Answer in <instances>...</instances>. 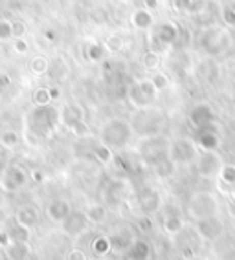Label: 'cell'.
Wrapping results in <instances>:
<instances>
[{"instance_id":"6da1fadb","label":"cell","mask_w":235,"mask_h":260,"mask_svg":"<svg viewBox=\"0 0 235 260\" xmlns=\"http://www.w3.org/2000/svg\"><path fill=\"white\" fill-rule=\"evenodd\" d=\"M221 211V204L213 192L210 190H197L189 196L188 204H186V213L193 222H200L204 218L215 216Z\"/></svg>"},{"instance_id":"5b68a950","label":"cell","mask_w":235,"mask_h":260,"mask_svg":"<svg viewBox=\"0 0 235 260\" xmlns=\"http://www.w3.org/2000/svg\"><path fill=\"white\" fill-rule=\"evenodd\" d=\"M72 213H74L72 204L65 198H55L46 205V218L53 223H59V225H63Z\"/></svg>"},{"instance_id":"7402d4cb","label":"cell","mask_w":235,"mask_h":260,"mask_svg":"<svg viewBox=\"0 0 235 260\" xmlns=\"http://www.w3.org/2000/svg\"><path fill=\"white\" fill-rule=\"evenodd\" d=\"M230 194H231V198H233V202H235V183L231 185V192H230Z\"/></svg>"},{"instance_id":"5bb4252c","label":"cell","mask_w":235,"mask_h":260,"mask_svg":"<svg viewBox=\"0 0 235 260\" xmlns=\"http://www.w3.org/2000/svg\"><path fill=\"white\" fill-rule=\"evenodd\" d=\"M90 251L96 258H105L107 255L112 253V247H110V240H108L107 235H99L94 240L90 242Z\"/></svg>"},{"instance_id":"9a60e30c","label":"cell","mask_w":235,"mask_h":260,"mask_svg":"<svg viewBox=\"0 0 235 260\" xmlns=\"http://www.w3.org/2000/svg\"><path fill=\"white\" fill-rule=\"evenodd\" d=\"M131 260H149L151 256V246L145 240H134V244L131 246V249L125 253Z\"/></svg>"},{"instance_id":"8fae6325","label":"cell","mask_w":235,"mask_h":260,"mask_svg":"<svg viewBox=\"0 0 235 260\" xmlns=\"http://www.w3.org/2000/svg\"><path fill=\"white\" fill-rule=\"evenodd\" d=\"M162 225H164V231L171 237H177L184 228H186V223L182 220V214L179 211H167L164 214V220H162Z\"/></svg>"},{"instance_id":"277c9868","label":"cell","mask_w":235,"mask_h":260,"mask_svg":"<svg viewBox=\"0 0 235 260\" xmlns=\"http://www.w3.org/2000/svg\"><path fill=\"white\" fill-rule=\"evenodd\" d=\"M162 196L160 192L156 189H145L141 190L140 194H138V202H136V207H138V213L141 216H155L156 213H160L162 211Z\"/></svg>"},{"instance_id":"9c48e42d","label":"cell","mask_w":235,"mask_h":260,"mask_svg":"<svg viewBox=\"0 0 235 260\" xmlns=\"http://www.w3.org/2000/svg\"><path fill=\"white\" fill-rule=\"evenodd\" d=\"M39 209L35 205H22L17 213H15V223H19L20 228H26L30 231H33V228L39 223Z\"/></svg>"},{"instance_id":"4fadbf2b","label":"cell","mask_w":235,"mask_h":260,"mask_svg":"<svg viewBox=\"0 0 235 260\" xmlns=\"http://www.w3.org/2000/svg\"><path fill=\"white\" fill-rule=\"evenodd\" d=\"M4 253L8 260H26L30 256V253H32V249H30L28 242L13 240L10 246L4 249Z\"/></svg>"},{"instance_id":"30bf717a","label":"cell","mask_w":235,"mask_h":260,"mask_svg":"<svg viewBox=\"0 0 235 260\" xmlns=\"http://www.w3.org/2000/svg\"><path fill=\"white\" fill-rule=\"evenodd\" d=\"M107 237L110 240L112 253H127L132 244H134V240H136L129 231H112L108 233Z\"/></svg>"},{"instance_id":"e0dca14e","label":"cell","mask_w":235,"mask_h":260,"mask_svg":"<svg viewBox=\"0 0 235 260\" xmlns=\"http://www.w3.org/2000/svg\"><path fill=\"white\" fill-rule=\"evenodd\" d=\"M219 178H221L224 183H228V185H233L235 183V165H224L221 174H219Z\"/></svg>"},{"instance_id":"d6986e66","label":"cell","mask_w":235,"mask_h":260,"mask_svg":"<svg viewBox=\"0 0 235 260\" xmlns=\"http://www.w3.org/2000/svg\"><path fill=\"white\" fill-rule=\"evenodd\" d=\"M65 260H89V255H86V251L81 249V247H72L65 255Z\"/></svg>"},{"instance_id":"ac0fdd59","label":"cell","mask_w":235,"mask_h":260,"mask_svg":"<svg viewBox=\"0 0 235 260\" xmlns=\"http://www.w3.org/2000/svg\"><path fill=\"white\" fill-rule=\"evenodd\" d=\"M50 99H52V93L48 92V90H37V92L33 93V101H35V105H39V107L48 105Z\"/></svg>"},{"instance_id":"8992f818","label":"cell","mask_w":235,"mask_h":260,"mask_svg":"<svg viewBox=\"0 0 235 260\" xmlns=\"http://www.w3.org/2000/svg\"><path fill=\"white\" fill-rule=\"evenodd\" d=\"M222 167H224V165H222L221 158L213 152H206L202 158L198 159V172H200V176H204V178L219 176Z\"/></svg>"},{"instance_id":"44dd1931","label":"cell","mask_w":235,"mask_h":260,"mask_svg":"<svg viewBox=\"0 0 235 260\" xmlns=\"http://www.w3.org/2000/svg\"><path fill=\"white\" fill-rule=\"evenodd\" d=\"M33 70H35V74H43L46 70V62L44 60H33Z\"/></svg>"},{"instance_id":"ba28073f","label":"cell","mask_w":235,"mask_h":260,"mask_svg":"<svg viewBox=\"0 0 235 260\" xmlns=\"http://www.w3.org/2000/svg\"><path fill=\"white\" fill-rule=\"evenodd\" d=\"M89 228H90V223L86 222L85 213H81V211L79 213L74 211V213L65 220V223H63V229H65V233L68 237H79L81 233L86 231Z\"/></svg>"},{"instance_id":"2e32d148","label":"cell","mask_w":235,"mask_h":260,"mask_svg":"<svg viewBox=\"0 0 235 260\" xmlns=\"http://www.w3.org/2000/svg\"><path fill=\"white\" fill-rule=\"evenodd\" d=\"M10 235H11V238H13V240L28 242V244H30V238H32V231H30V229H26V228H20L19 223H15L13 228H11Z\"/></svg>"},{"instance_id":"3957f363","label":"cell","mask_w":235,"mask_h":260,"mask_svg":"<svg viewBox=\"0 0 235 260\" xmlns=\"http://www.w3.org/2000/svg\"><path fill=\"white\" fill-rule=\"evenodd\" d=\"M195 229H197L198 235L202 237L204 242H213L224 235L226 222L219 216V214H215V216L204 218V220H200V222H195Z\"/></svg>"},{"instance_id":"7a4b0ae2","label":"cell","mask_w":235,"mask_h":260,"mask_svg":"<svg viewBox=\"0 0 235 260\" xmlns=\"http://www.w3.org/2000/svg\"><path fill=\"white\" fill-rule=\"evenodd\" d=\"M101 140L108 149H122L131 140V126L123 119H110L101 128Z\"/></svg>"},{"instance_id":"52a82bcc","label":"cell","mask_w":235,"mask_h":260,"mask_svg":"<svg viewBox=\"0 0 235 260\" xmlns=\"http://www.w3.org/2000/svg\"><path fill=\"white\" fill-rule=\"evenodd\" d=\"M26 185V172L19 167H11L6 171L2 178V189L6 192H17L20 187Z\"/></svg>"},{"instance_id":"7c38bea8","label":"cell","mask_w":235,"mask_h":260,"mask_svg":"<svg viewBox=\"0 0 235 260\" xmlns=\"http://www.w3.org/2000/svg\"><path fill=\"white\" fill-rule=\"evenodd\" d=\"M83 213H85V218L90 225H103V223L108 220V207L107 205L92 204V205H89Z\"/></svg>"},{"instance_id":"ffe728a7","label":"cell","mask_w":235,"mask_h":260,"mask_svg":"<svg viewBox=\"0 0 235 260\" xmlns=\"http://www.w3.org/2000/svg\"><path fill=\"white\" fill-rule=\"evenodd\" d=\"M17 141H19V136L15 134V132H6V134L2 136V143H4L6 147H15Z\"/></svg>"}]
</instances>
